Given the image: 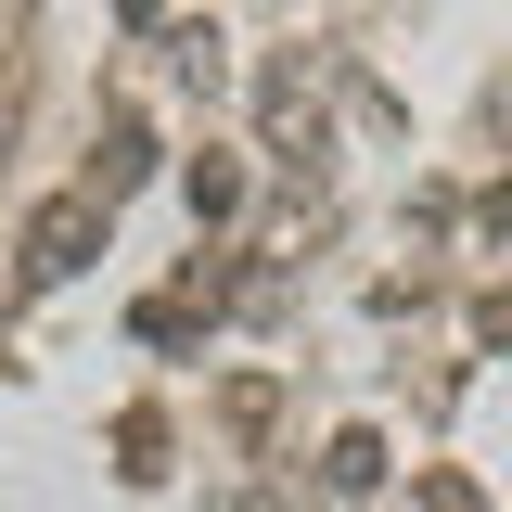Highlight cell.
I'll list each match as a JSON object with an SVG mask.
<instances>
[{
  "mask_svg": "<svg viewBox=\"0 0 512 512\" xmlns=\"http://www.w3.org/2000/svg\"><path fill=\"white\" fill-rule=\"evenodd\" d=\"M90 231H103V192H64L52 218H39V231H26V282H64V269H77V256H90Z\"/></svg>",
  "mask_w": 512,
  "mask_h": 512,
  "instance_id": "6da1fadb",
  "label": "cell"
}]
</instances>
